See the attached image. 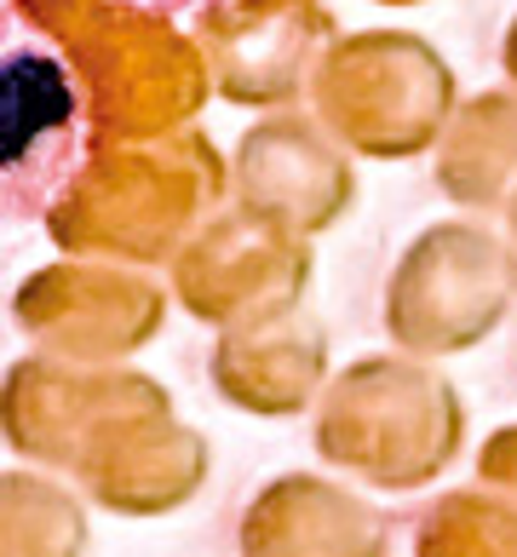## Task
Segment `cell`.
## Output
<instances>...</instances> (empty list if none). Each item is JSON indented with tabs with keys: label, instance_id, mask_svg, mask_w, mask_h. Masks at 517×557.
Segmentation results:
<instances>
[{
	"label": "cell",
	"instance_id": "cell-1",
	"mask_svg": "<svg viewBox=\"0 0 517 557\" xmlns=\"http://www.w3.org/2000/svg\"><path fill=\"white\" fill-rule=\"evenodd\" d=\"M87 150V81L17 0H0V231L58 213Z\"/></svg>",
	"mask_w": 517,
	"mask_h": 557
},
{
	"label": "cell",
	"instance_id": "cell-2",
	"mask_svg": "<svg viewBox=\"0 0 517 557\" xmlns=\"http://www.w3.org/2000/svg\"><path fill=\"white\" fill-rule=\"evenodd\" d=\"M138 7H156V12H213V7H231V0H138Z\"/></svg>",
	"mask_w": 517,
	"mask_h": 557
}]
</instances>
